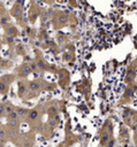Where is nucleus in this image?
Here are the masks:
<instances>
[{
    "label": "nucleus",
    "mask_w": 137,
    "mask_h": 147,
    "mask_svg": "<svg viewBox=\"0 0 137 147\" xmlns=\"http://www.w3.org/2000/svg\"><path fill=\"white\" fill-rule=\"evenodd\" d=\"M6 140H8V131L3 126L0 125V141L5 142Z\"/></svg>",
    "instance_id": "f257e3e1"
},
{
    "label": "nucleus",
    "mask_w": 137,
    "mask_h": 147,
    "mask_svg": "<svg viewBox=\"0 0 137 147\" xmlns=\"http://www.w3.org/2000/svg\"><path fill=\"white\" fill-rule=\"evenodd\" d=\"M38 115H39L38 111H37L36 109H33V110H31V111L29 113V118H30V119H36V118L38 117Z\"/></svg>",
    "instance_id": "f03ea898"
},
{
    "label": "nucleus",
    "mask_w": 137,
    "mask_h": 147,
    "mask_svg": "<svg viewBox=\"0 0 137 147\" xmlns=\"http://www.w3.org/2000/svg\"><path fill=\"white\" fill-rule=\"evenodd\" d=\"M6 90H7L6 84H5V83H2V82H0V92H1V93H5V92H6Z\"/></svg>",
    "instance_id": "7ed1b4c3"
},
{
    "label": "nucleus",
    "mask_w": 137,
    "mask_h": 147,
    "mask_svg": "<svg viewBox=\"0 0 137 147\" xmlns=\"http://www.w3.org/2000/svg\"><path fill=\"white\" fill-rule=\"evenodd\" d=\"M6 113H5V106L3 105H0V116H3Z\"/></svg>",
    "instance_id": "20e7f679"
},
{
    "label": "nucleus",
    "mask_w": 137,
    "mask_h": 147,
    "mask_svg": "<svg viewBox=\"0 0 137 147\" xmlns=\"http://www.w3.org/2000/svg\"><path fill=\"white\" fill-rule=\"evenodd\" d=\"M0 147H3V141H0Z\"/></svg>",
    "instance_id": "39448f33"
}]
</instances>
